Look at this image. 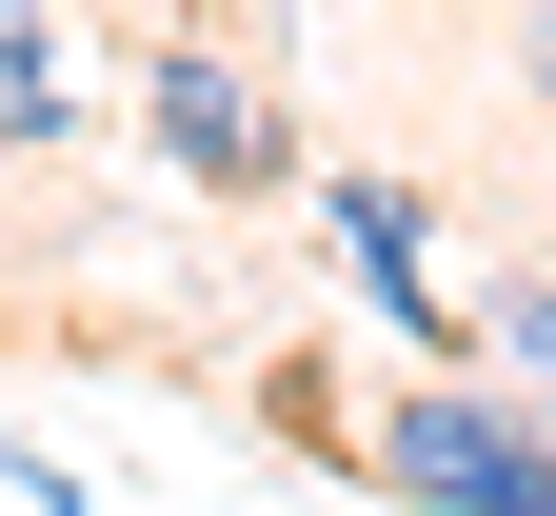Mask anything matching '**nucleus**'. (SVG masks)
Returning <instances> with one entry per match:
<instances>
[{
    "instance_id": "nucleus-6",
    "label": "nucleus",
    "mask_w": 556,
    "mask_h": 516,
    "mask_svg": "<svg viewBox=\"0 0 556 516\" xmlns=\"http://www.w3.org/2000/svg\"><path fill=\"white\" fill-rule=\"evenodd\" d=\"M517 100H556V0H517Z\"/></svg>"
},
{
    "instance_id": "nucleus-3",
    "label": "nucleus",
    "mask_w": 556,
    "mask_h": 516,
    "mask_svg": "<svg viewBox=\"0 0 556 516\" xmlns=\"http://www.w3.org/2000/svg\"><path fill=\"white\" fill-rule=\"evenodd\" d=\"M318 218H338V259H358V299L417 338V357H477V299L438 278V199L417 179H318Z\"/></svg>"
},
{
    "instance_id": "nucleus-2",
    "label": "nucleus",
    "mask_w": 556,
    "mask_h": 516,
    "mask_svg": "<svg viewBox=\"0 0 556 516\" xmlns=\"http://www.w3.org/2000/svg\"><path fill=\"white\" fill-rule=\"evenodd\" d=\"M139 139H160L199 199H278L299 179V119H278V80L239 40H139Z\"/></svg>"
},
{
    "instance_id": "nucleus-4",
    "label": "nucleus",
    "mask_w": 556,
    "mask_h": 516,
    "mask_svg": "<svg viewBox=\"0 0 556 516\" xmlns=\"http://www.w3.org/2000/svg\"><path fill=\"white\" fill-rule=\"evenodd\" d=\"M80 139V80H60V21L40 0H0V160H60Z\"/></svg>"
},
{
    "instance_id": "nucleus-1",
    "label": "nucleus",
    "mask_w": 556,
    "mask_h": 516,
    "mask_svg": "<svg viewBox=\"0 0 556 516\" xmlns=\"http://www.w3.org/2000/svg\"><path fill=\"white\" fill-rule=\"evenodd\" d=\"M338 457L378 496H417V516H556V398L438 357V378H397L378 417H338Z\"/></svg>"
},
{
    "instance_id": "nucleus-5",
    "label": "nucleus",
    "mask_w": 556,
    "mask_h": 516,
    "mask_svg": "<svg viewBox=\"0 0 556 516\" xmlns=\"http://www.w3.org/2000/svg\"><path fill=\"white\" fill-rule=\"evenodd\" d=\"M477 378L556 398V278H477Z\"/></svg>"
}]
</instances>
